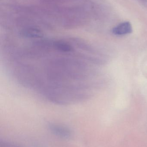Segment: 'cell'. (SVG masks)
<instances>
[{"label":"cell","mask_w":147,"mask_h":147,"mask_svg":"<svg viewBox=\"0 0 147 147\" xmlns=\"http://www.w3.org/2000/svg\"><path fill=\"white\" fill-rule=\"evenodd\" d=\"M48 128L52 134L59 137L69 138L71 136V130L64 125L52 123L49 124Z\"/></svg>","instance_id":"obj_1"},{"label":"cell","mask_w":147,"mask_h":147,"mask_svg":"<svg viewBox=\"0 0 147 147\" xmlns=\"http://www.w3.org/2000/svg\"><path fill=\"white\" fill-rule=\"evenodd\" d=\"M133 28L129 22L125 21L119 23L112 29V32L115 35H125L131 33Z\"/></svg>","instance_id":"obj_2"},{"label":"cell","mask_w":147,"mask_h":147,"mask_svg":"<svg viewBox=\"0 0 147 147\" xmlns=\"http://www.w3.org/2000/svg\"><path fill=\"white\" fill-rule=\"evenodd\" d=\"M0 147H21L18 145L11 142L1 141L0 142Z\"/></svg>","instance_id":"obj_3"},{"label":"cell","mask_w":147,"mask_h":147,"mask_svg":"<svg viewBox=\"0 0 147 147\" xmlns=\"http://www.w3.org/2000/svg\"><path fill=\"white\" fill-rule=\"evenodd\" d=\"M142 6L147 9V0H135Z\"/></svg>","instance_id":"obj_4"}]
</instances>
